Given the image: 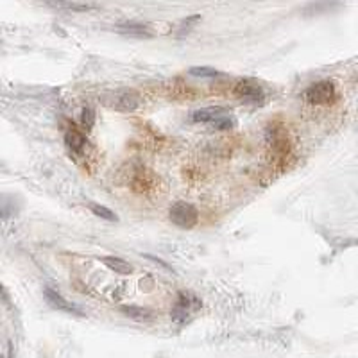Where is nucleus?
<instances>
[{
	"instance_id": "nucleus-8",
	"label": "nucleus",
	"mask_w": 358,
	"mask_h": 358,
	"mask_svg": "<svg viewBox=\"0 0 358 358\" xmlns=\"http://www.w3.org/2000/svg\"><path fill=\"white\" fill-rule=\"evenodd\" d=\"M65 142H66V145H69L73 152H81L83 149H85V147H86L85 134H83L81 131L73 129V127H72V129L66 131Z\"/></svg>"
},
{
	"instance_id": "nucleus-7",
	"label": "nucleus",
	"mask_w": 358,
	"mask_h": 358,
	"mask_svg": "<svg viewBox=\"0 0 358 358\" xmlns=\"http://www.w3.org/2000/svg\"><path fill=\"white\" fill-rule=\"evenodd\" d=\"M102 264L106 265L110 271H113V273L117 274H122V276H127V274H133L134 267L129 264V262L122 260V258H115V257H104L101 258Z\"/></svg>"
},
{
	"instance_id": "nucleus-12",
	"label": "nucleus",
	"mask_w": 358,
	"mask_h": 358,
	"mask_svg": "<svg viewBox=\"0 0 358 358\" xmlns=\"http://www.w3.org/2000/svg\"><path fill=\"white\" fill-rule=\"evenodd\" d=\"M190 73L192 76H196V78H217V76H219V70L208 69V66H192Z\"/></svg>"
},
{
	"instance_id": "nucleus-14",
	"label": "nucleus",
	"mask_w": 358,
	"mask_h": 358,
	"mask_svg": "<svg viewBox=\"0 0 358 358\" xmlns=\"http://www.w3.org/2000/svg\"><path fill=\"white\" fill-rule=\"evenodd\" d=\"M94 111L90 110V108H85V110H83V126H85V129H90V127L94 126Z\"/></svg>"
},
{
	"instance_id": "nucleus-1",
	"label": "nucleus",
	"mask_w": 358,
	"mask_h": 358,
	"mask_svg": "<svg viewBox=\"0 0 358 358\" xmlns=\"http://www.w3.org/2000/svg\"><path fill=\"white\" fill-rule=\"evenodd\" d=\"M99 101H101L104 106L110 108V110L126 111V113H129V111L138 110L142 99L134 94V92H108V94H102L101 97H99Z\"/></svg>"
},
{
	"instance_id": "nucleus-2",
	"label": "nucleus",
	"mask_w": 358,
	"mask_h": 358,
	"mask_svg": "<svg viewBox=\"0 0 358 358\" xmlns=\"http://www.w3.org/2000/svg\"><path fill=\"white\" fill-rule=\"evenodd\" d=\"M169 217H171V222L178 226V228L192 229L197 224V220H199V212H197V208L194 204L179 201V203L171 206Z\"/></svg>"
},
{
	"instance_id": "nucleus-9",
	"label": "nucleus",
	"mask_w": 358,
	"mask_h": 358,
	"mask_svg": "<svg viewBox=\"0 0 358 358\" xmlns=\"http://www.w3.org/2000/svg\"><path fill=\"white\" fill-rule=\"evenodd\" d=\"M118 31L122 34H127V36H138V38H151L152 33L149 31V27L145 25H136V24H126L120 25Z\"/></svg>"
},
{
	"instance_id": "nucleus-4",
	"label": "nucleus",
	"mask_w": 358,
	"mask_h": 358,
	"mask_svg": "<svg viewBox=\"0 0 358 358\" xmlns=\"http://www.w3.org/2000/svg\"><path fill=\"white\" fill-rule=\"evenodd\" d=\"M45 296H47V301H49L54 308L62 310V312H66V313H72V315H79V317H85V312H83L79 306H76L73 303L66 301L65 297H63L62 294H57L56 290L47 289L45 290Z\"/></svg>"
},
{
	"instance_id": "nucleus-11",
	"label": "nucleus",
	"mask_w": 358,
	"mask_h": 358,
	"mask_svg": "<svg viewBox=\"0 0 358 358\" xmlns=\"http://www.w3.org/2000/svg\"><path fill=\"white\" fill-rule=\"evenodd\" d=\"M88 208L94 212V215L101 217V219L104 220H110V222H115L117 220V215H115L113 212H111L110 208L102 206V204H95V203H90Z\"/></svg>"
},
{
	"instance_id": "nucleus-13",
	"label": "nucleus",
	"mask_w": 358,
	"mask_h": 358,
	"mask_svg": "<svg viewBox=\"0 0 358 358\" xmlns=\"http://www.w3.org/2000/svg\"><path fill=\"white\" fill-rule=\"evenodd\" d=\"M213 126L217 127V129H220V131H226V129H231L233 127V122H231V118L228 117V115H224V117H220V118H217L215 122H212Z\"/></svg>"
},
{
	"instance_id": "nucleus-10",
	"label": "nucleus",
	"mask_w": 358,
	"mask_h": 358,
	"mask_svg": "<svg viewBox=\"0 0 358 358\" xmlns=\"http://www.w3.org/2000/svg\"><path fill=\"white\" fill-rule=\"evenodd\" d=\"M122 313H126L127 317L131 319H138V321H143V319H151L152 312L147 308H140V306H122Z\"/></svg>"
},
{
	"instance_id": "nucleus-6",
	"label": "nucleus",
	"mask_w": 358,
	"mask_h": 358,
	"mask_svg": "<svg viewBox=\"0 0 358 358\" xmlns=\"http://www.w3.org/2000/svg\"><path fill=\"white\" fill-rule=\"evenodd\" d=\"M229 111L222 106H210L203 108V110H197L192 113V120L194 122H215L217 118L228 115Z\"/></svg>"
},
{
	"instance_id": "nucleus-5",
	"label": "nucleus",
	"mask_w": 358,
	"mask_h": 358,
	"mask_svg": "<svg viewBox=\"0 0 358 358\" xmlns=\"http://www.w3.org/2000/svg\"><path fill=\"white\" fill-rule=\"evenodd\" d=\"M235 94L241 99H244V101H249V102H257L264 97V92H262L260 85L251 81V79H245V81L238 83L235 88Z\"/></svg>"
},
{
	"instance_id": "nucleus-3",
	"label": "nucleus",
	"mask_w": 358,
	"mask_h": 358,
	"mask_svg": "<svg viewBox=\"0 0 358 358\" xmlns=\"http://www.w3.org/2000/svg\"><path fill=\"white\" fill-rule=\"evenodd\" d=\"M306 99L312 104H328L335 99V85L331 81H321L306 90Z\"/></svg>"
}]
</instances>
